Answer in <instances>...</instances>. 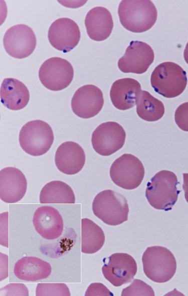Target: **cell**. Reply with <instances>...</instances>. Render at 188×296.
I'll return each mask as SVG.
<instances>
[{"mask_svg":"<svg viewBox=\"0 0 188 296\" xmlns=\"http://www.w3.org/2000/svg\"><path fill=\"white\" fill-rule=\"evenodd\" d=\"M102 271L104 278L115 286L131 282L137 266L134 258L126 253H115L103 259Z\"/></svg>","mask_w":188,"mask_h":296,"instance_id":"10","label":"cell"},{"mask_svg":"<svg viewBox=\"0 0 188 296\" xmlns=\"http://www.w3.org/2000/svg\"><path fill=\"white\" fill-rule=\"evenodd\" d=\"M174 120L177 126L181 130L188 132V102L178 106L175 112Z\"/></svg>","mask_w":188,"mask_h":296,"instance_id":"27","label":"cell"},{"mask_svg":"<svg viewBox=\"0 0 188 296\" xmlns=\"http://www.w3.org/2000/svg\"><path fill=\"white\" fill-rule=\"evenodd\" d=\"M1 101L8 109L24 108L30 100L29 91L24 83L14 78H5L1 86Z\"/></svg>","mask_w":188,"mask_h":296,"instance_id":"20","label":"cell"},{"mask_svg":"<svg viewBox=\"0 0 188 296\" xmlns=\"http://www.w3.org/2000/svg\"><path fill=\"white\" fill-rule=\"evenodd\" d=\"M94 215L106 224L119 225L128 220L129 206L126 198L113 190L98 193L92 202Z\"/></svg>","mask_w":188,"mask_h":296,"instance_id":"5","label":"cell"},{"mask_svg":"<svg viewBox=\"0 0 188 296\" xmlns=\"http://www.w3.org/2000/svg\"><path fill=\"white\" fill-rule=\"evenodd\" d=\"M41 204H72L75 196L72 188L60 180H54L44 186L40 194Z\"/></svg>","mask_w":188,"mask_h":296,"instance_id":"22","label":"cell"},{"mask_svg":"<svg viewBox=\"0 0 188 296\" xmlns=\"http://www.w3.org/2000/svg\"><path fill=\"white\" fill-rule=\"evenodd\" d=\"M36 296H71L70 290L64 283H39L36 290Z\"/></svg>","mask_w":188,"mask_h":296,"instance_id":"25","label":"cell"},{"mask_svg":"<svg viewBox=\"0 0 188 296\" xmlns=\"http://www.w3.org/2000/svg\"><path fill=\"white\" fill-rule=\"evenodd\" d=\"M136 112L141 119L147 122H155L160 119L165 112L162 102L154 98L146 90H141L136 101Z\"/></svg>","mask_w":188,"mask_h":296,"instance_id":"24","label":"cell"},{"mask_svg":"<svg viewBox=\"0 0 188 296\" xmlns=\"http://www.w3.org/2000/svg\"><path fill=\"white\" fill-rule=\"evenodd\" d=\"M54 139L50 126L41 120H33L24 125L20 132L19 142L22 149L32 156H40L51 148Z\"/></svg>","mask_w":188,"mask_h":296,"instance_id":"6","label":"cell"},{"mask_svg":"<svg viewBox=\"0 0 188 296\" xmlns=\"http://www.w3.org/2000/svg\"><path fill=\"white\" fill-rule=\"evenodd\" d=\"M141 90L140 84L137 80L132 78L119 79L111 86L110 99L117 109L128 110L136 104V98Z\"/></svg>","mask_w":188,"mask_h":296,"instance_id":"19","label":"cell"},{"mask_svg":"<svg viewBox=\"0 0 188 296\" xmlns=\"http://www.w3.org/2000/svg\"><path fill=\"white\" fill-rule=\"evenodd\" d=\"M50 264L37 257L24 256L15 264L14 272L19 279L26 282H36L47 278L51 274Z\"/></svg>","mask_w":188,"mask_h":296,"instance_id":"21","label":"cell"},{"mask_svg":"<svg viewBox=\"0 0 188 296\" xmlns=\"http://www.w3.org/2000/svg\"><path fill=\"white\" fill-rule=\"evenodd\" d=\"M146 276L153 282L163 283L169 281L176 270V262L172 253L161 246L148 247L142 257Z\"/></svg>","mask_w":188,"mask_h":296,"instance_id":"4","label":"cell"},{"mask_svg":"<svg viewBox=\"0 0 188 296\" xmlns=\"http://www.w3.org/2000/svg\"><path fill=\"white\" fill-rule=\"evenodd\" d=\"M1 296H29L27 288L23 284H10L1 288Z\"/></svg>","mask_w":188,"mask_h":296,"instance_id":"28","label":"cell"},{"mask_svg":"<svg viewBox=\"0 0 188 296\" xmlns=\"http://www.w3.org/2000/svg\"><path fill=\"white\" fill-rule=\"evenodd\" d=\"M183 56L185 61L188 64V42L186 44L185 48L184 50Z\"/></svg>","mask_w":188,"mask_h":296,"instance_id":"31","label":"cell"},{"mask_svg":"<svg viewBox=\"0 0 188 296\" xmlns=\"http://www.w3.org/2000/svg\"><path fill=\"white\" fill-rule=\"evenodd\" d=\"M103 104L101 90L93 84L81 86L75 92L71 100L72 111L83 118L96 116L102 110Z\"/></svg>","mask_w":188,"mask_h":296,"instance_id":"14","label":"cell"},{"mask_svg":"<svg viewBox=\"0 0 188 296\" xmlns=\"http://www.w3.org/2000/svg\"><path fill=\"white\" fill-rule=\"evenodd\" d=\"M145 170L141 162L135 156L124 154L112 163L110 176L117 186L126 190H133L141 184Z\"/></svg>","mask_w":188,"mask_h":296,"instance_id":"7","label":"cell"},{"mask_svg":"<svg viewBox=\"0 0 188 296\" xmlns=\"http://www.w3.org/2000/svg\"><path fill=\"white\" fill-rule=\"evenodd\" d=\"M85 26L91 39L95 41H103L110 36L113 28L111 14L105 8H93L86 16Z\"/></svg>","mask_w":188,"mask_h":296,"instance_id":"18","label":"cell"},{"mask_svg":"<svg viewBox=\"0 0 188 296\" xmlns=\"http://www.w3.org/2000/svg\"><path fill=\"white\" fill-rule=\"evenodd\" d=\"M154 58L153 50L146 43L133 40L118 62L119 69L124 73L142 74L147 71Z\"/></svg>","mask_w":188,"mask_h":296,"instance_id":"12","label":"cell"},{"mask_svg":"<svg viewBox=\"0 0 188 296\" xmlns=\"http://www.w3.org/2000/svg\"><path fill=\"white\" fill-rule=\"evenodd\" d=\"M86 160L83 148L74 142H66L57 148L55 162L58 169L69 175L79 172L83 168Z\"/></svg>","mask_w":188,"mask_h":296,"instance_id":"17","label":"cell"},{"mask_svg":"<svg viewBox=\"0 0 188 296\" xmlns=\"http://www.w3.org/2000/svg\"><path fill=\"white\" fill-rule=\"evenodd\" d=\"M80 31L77 23L68 18L55 20L50 26L48 38L50 44L56 49L68 52L79 43Z\"/></svg>","mask_w":188,"mask_h":296,"instance_id":"13","label":"cell"},{"mask_svg":"<svg viewBox=\"0 0 188 296\" xmlns=\"http://www.w3.org/2000/svg\"><path fill=\"white\" fill-rule=\"evenodd\" d=\"M27 182L24 174L17 168L7 167L0 172V197L7 203H15L24 196Z\"/></svg>","mask_w":188,"mask_h":296,"instance_id":"15","label":"cell"},{"mask_svg":"<svg viewBox=\"0 0 188 296\" xmlns=\"http://www.w3.org/2000/svg\"><path fill=\"white\" fill-rule=\"evenodd\" d=\"M105 234L102 229L92 220H81V252L92 254L99 250L105 242Z\"/></svg>","mask_w":188,"mask_h":296,"instance_id":"23","label":"cell"},{"mask_svg":"<svg viewBox=\"0 0 188 296\" xmlns=\"http://www.w3.org/2000/svg\"><path fill=\"white\" fill-rule=\"evenodd\" d=\"M186 72L178 64L166 62L158 64L152 72L150 83L154 90L167 98L180 95L187 84Z\"/></svg>","mask_w":188,"mask_h":296,"instance_id":"3","label":"cell"},{"mask_svg":"<svg viewBox=\"0 0 188 296\" xmlns=\"http://www.w3.org/2000/svg\"><path fill=\"white\" fill-rule=\"evenodd\" d=\"M183 183L182 188L184 192V197L188 203V173L183 174Z\"/></svg>","mask_w":188,"mask_h":296,"instance_id":"30","label":"cell"},{"mask_svg":"<svg viewBox=\"0 0 188 296\" xmlns=\"http://www.w3.org/2000/svg\"><path fill=\"white\" fill-rule=\"evenodd\" d=\"M33 222L36 230L44 238L54 240L61 236L64 222L58 210L51 206H42L35 212Z\"/></svg>","mask_w":188,"mask_h":296,"instance_id":"16","label":"cell"},{"mask_svg":"<svg viewBox=\"0 0 188 296\" xmlns=\"http://www.w3.org/2000/svg\"><path fill=\"white\" fill-rule=\"evenodd\" d=\"M176 174L169 170L156 173L147 182L146 198L151 206L157 210L168 211L177 202L180 190Z\"/></svg>","mask_w":188,"mask_h":296,"instance_id":"2","label":"cell"},{"mask_svg":"<svg viewBox=\"0 0 188 296\" xmlns=\"http://www.w3.org/2000/svg\"><path fill=\"white\" fill-rule=\"evenodd\" d=\"M36 42L34 31L24 24L10 27L6 32L3 38L6 52L11 56L19 59L31 55L36 48Z\"/></svg>","mask_w":188,"mask_h":296,"instance_id":"11","label":"cell"},{"mask_svg":"<svg viewBox=\"0 0 188 296\" xmlns=\"http://www.w3.org/2000/svg\"><path fill=\"white\" fill-rule=\"evenodd\" d=\"M118 14L122 26L133 32H143L155 24L157 10L149 0H123L119 4Z\"/></svg>","mask_w":188,"mask_h":296,"instance_id":"1","label":"cell"},{"mask_svg":"<svg viewBox=\"0 0 188 296\" xmlns=\"http://www.w3.org/2000/svg\"><path fill=\"white\" fill-rule=\"evenodd\" d=\"M85 296H113V294L103 284L94 282L88 286Z\"/></svg>","mask_w":188,"mask_h":296,"instance_id":"29","label":"cell"},{"mask_svg":"<svg viewBox=\"0 0 188 296\" xmlns=\"http://www.w3.org/2000/svg\"><path fill=\"white\" fill-rule=\"evenodd\" d=\"M155 295L152 288L139 279H134L130 286L123 289L121 296H150Z\"/></svg>","mask_w":188,"mask_h":296,"instance_id":"26","label":"cell"},{"mask_svg":"<svg viewBox=\"0 0 188 296\" xmlns=\"http://www.w3.org/2000/svg\"><path fill=\"white\" fill-rule=\"evenodd\" d=\"M74 77V69L67 60L53 57L46 60L39 70L42 84L48 90L59 91L66 88Z\"/></svg>","mask_w":188,"mask_h":296,"instance_id":"8","label":"cell"},{"mask_svg":"<svg viewBox=\"0 0 188 296\" xmlns=\"http://www.w3.org/2000/svg\"><path fill=\"white\" fill-rule=\"evenodd\" d=\"M126 133L123 127L115 122L102 123L94 130L91 142L93 148L102 156H109L123 146Z\"/></svg>","mask_w":188,"mask_h":296,"instance_id":"9","label":"cell"}]
</instances>
